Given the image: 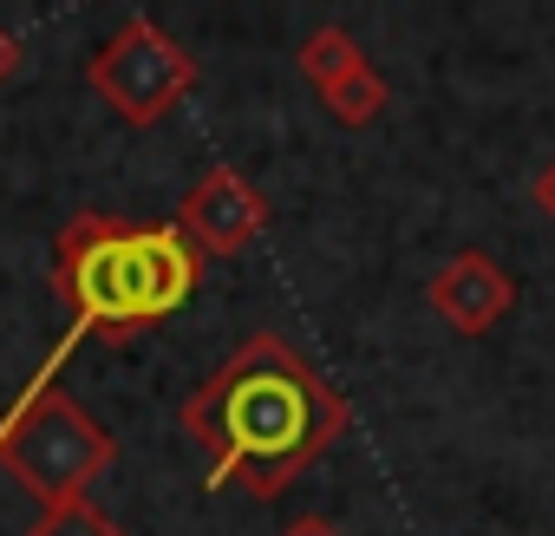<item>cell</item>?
Returning a JSON list of instances; mask_svg holds the SVG:
<instances>
[{
    "label": "cell",
    "mask_w": 555,
    "mask_h": 536,
    "mask_svg": "<svg viewBox=\"0 0 555 536\" xmlns=\"http://www.w3.org/2000/svg\"><path fill=\"white\" fill-rule=\"evenodd\" d=\"M183 425L209 445L216 458V484L222 477H248V490H282L295 477V464L340 425L334 406L321 399V386L308 380V367L282 347V341H248L190 406Z\"/></svg>",
    "instance_id": "1"
},
{
    "label": "cell",
    "mask_w": 555,
    "mask_h": 536,
    "mask_svg": "<svg viewBox=\"0 0 555 536\" xmlns=\"http://www.w3.org/2000/svg\"><path fill=\"white\" fill-rule=\"evenodd\" d=\"M53 282L73 308V334L47 354L40 386H53V373H60V360L73 354L79 334L125 341V334L157 328L164 315H177L196 289V248L183 242V229H131L118 216L86 209L60 229Z\"/></svg>",
    "instance_id": "2"
},
{
    "label": "cell",
    "mask_w": 555,
    "mask_h": 536,
    "mask_svg": "<svg viewBox=\"0 0 555 536\" xmlns=\"http://www.w3.org/2000/svg\"><path fill=\"white\" fill-rule=\"evenodd\" d=\"M112 464V432L60 386H27V399L0 419V471L40 510L86 497V484Z\"/></svg>",
    "instance_id": "3"
},
{
    "label": "cell",
    "mask_w": 555,
    "mask_h": 536,
    "mask_svg": "<svg viewBox=\"0 0 555 536\" xmlns=\"http://www.w3.org/2000/svg\"><path fill=\"white\" fill-rule=\"evenodd\" d=\"M92 92L125 118V125H157L183 92L196 86V60L157 27V21H125L86 66Z\"/></svg>",
    "instance_id": "4"
},
{
    "label": "cell",
    "mask_w": 555,
    "mask_h": 536,
    "mask_svg": "<svg viewBox=\"0 0 555 536\" xmlns=\"http://www.w3.org/2000/svg\"><path fill=\"white\" fill-rule=\"evenodd\" d=\"M261 196L229 170V164H216L190 196H183V222L177 229H190L209 255H235L242 242H255V229H261Z\"/></svg>",
    "instance_id": "5"
},
{
    "label": "cell",
    "mask_w": 555,
    "mask_h": 536,
    "mask_svg": "<svg viewBox=\"0 0 555 536\" xmlns=\"http://www.w3.org/2000/svg\"><path fill=\"white\" fill-rule=\"evenodd\" d=\"M438 308L457 321V328H490L496 315H503V302H509V289H503V276L483 261V255H464V261H451V276H438Z\"/></svg>",
    "instance_id": "6"
},
{
    "label": "cell",
    "mask_w": 555,
    "mask_h": 536,
    "mask_svg": "<svg viewBox=\"0 0 555 536\" xmlns=\"http://www.w3.org/2000/svg\"><path fill=\"white\" fill-rule=\"evenodd\" d=\"M353 66H360V53H353V40H347V34H334V27H327V34H314V40L301 47V73H308L321 92H327V86H340Z\"/></svg>",
    "instance_id": "7"
},
{
    "label": "cell",
    "mask_w": 555,
    "mask_h": 536,
    "mask_svg": "<svg viewBox=\"0 0 555 536\" xmlns=\"http://www.w3.org/2000/svg\"><path fill=\"white\" fill-rule=\"evenodd\" d=\"M27 536H125L99 503H86V497H73V503H53V510H40V523L27 529Z\"/></svg>",
    "instance_id": "8"
},
{
    "label": "cell",
    "mask_w": 555,
    "mask_h": 536,
    "mask_svg": "<svg viewBox=\"0 0 555 536\" xmlns=\"http://www.w3.org/2000/svg\"><path fill=\"white\" fill-rule=\"evenodd\" d=\"M327 105H334V118H347V125H366V118L379 112V79H373L366 66H353L340 86H327Z\"/></svg>",
    "instance_id": "9"
},
{
    "label": "cell",
    "mask_w": 555,
    "mask_h": 536,
    "mask_svg": "<svg viewBox=\"0 0 555 536\" xmlns=\"http://www.w3.org/2000/svg\"><path fill=\"white\" fill-rule=\"evenodd\" d=\"M14 66H21V40L0 27V86H8V73H14Z\"/></svg>",
    "instance_id": "10"
},
{
    "label": "cell",
    "mask_w": 555,
    "mask_h": 536,
    "mask_svg": "<svg viewBox=\"0 0 555 536\" xmlns=\"http://www.w3.org/2000/svg\"><path fill=\"white\" fill-rule=\"evenodd\" d=\"M288 536H334V523H321V516H301V523H295Z\"/></svg>",
    "instance_id": "11"
}]
</instances>
